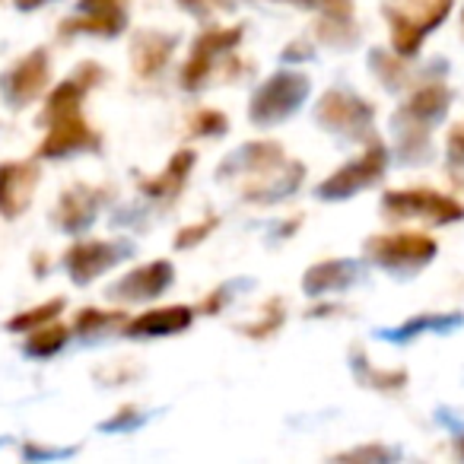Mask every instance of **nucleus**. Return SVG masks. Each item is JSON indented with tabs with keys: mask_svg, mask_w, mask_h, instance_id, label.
<instances>
[{
	"mask_svg": "<svg viewBox=\"0 0 464 464\" xmlns=\"http://www.w3.org/2000/svg\"><path fill=\"white\" fill-rule=\"evenodd\" d=\"M305 96V80L303 77H277L265 86L258 99H255V111L252 115L258 121H274V118L286 115L299 99Z\"/></svg>",
	"mask_w": 464,
	"mask_h": 464,
	"instance_id": "obj_2",
	"label": "nucleus"
},
{
	"mask_svg": "<svg viewBox=\"0 0 464 464\" xmlns=\"http://www.w3.org/2000/svg\"><path fill=\"white\" fill-rule=\"evenodd\" d=\"M45 77H48V67H45V54L35 52L10 73V92H14L16 102H26V99L39 96L42 86H45Z\"/></svg>",
	"mask_w": 464,
	"mask_h": 464,
	"instance_id": "obj_7",
	"label": "nucleus"
},
{
	"mask_svg": "<svg viewBox=\"0 0 464 464\" xmlns=\"http://www.w3.org/2000/svg\"><path fill=\"white\" fill-rule=\"evenodd\" d=\"M303 4H318V7L341 10V14H347V4H350V0H303Z\"/></svg>",
	"mask_w": 464,
	"mask_h": 464,
	"instance_id": "obj_22",
	"label": "nucleus"
},
{
	"mask_svg": "<svg viewBox=\"0 0 464 464\" xmlns=\"http://www.w3.org/2000/svg\"><path fill=\"white\" fill-rule=\"evenodd\" d=\"M191 160H194V156L188 153V150H185V153H179V156L172 160V166H169L166 172L160 175V179H150V181H147V191H153V194L175 191V188L181 185V179H185V172L191 169Z\"/></svg>",
	"mask_w": 464,
	"mask_h": 464,
	"instance_id": "obj_14",
	"label": "nucleus"
},
{
	"mask_svg": "<svg viewBox=\"0 0 464 464\" xmlns=\"http://www.w3.org/2000/svg\"><path fill=\"white\" fill-rule=\"evenodd\" d=\"M172 280V267L166 261L160 265H150V267H140L137 274L121 280V296H134V299H147V296H156L160 290H166V284Z\"/></svg>",
	"mask_w": 464,
	"mask_h": 464,
	"instance_id": "obj_9",
	"label": "nucleus"
},
{
	"mask_svg": "<svg viewBox=\"0 0 464 464\" xmlns=\"http://www.w3.org/2000/svg\"><path fill=\"white\" fill-rule=\"evenodd\" d=\"M191 322V312L188 309H160V312H147L143 318H137L130 324L134 334H172V331H181Z\"/></svg>",
	"mask_w": 464,
	"mask_h": 464,
	"instance_id": "obj_11",
	"label": "nucleus"
},
{
	"mask_svg": "<svg viewBox=\"0 0 464 464\" xmlns=\"http://www.w3.org/2000/svg\"><path fill=\"white\" fill-rule=\"evenodd\" d=\"M451 153L464 156V128H455V134H451Z\"/></svg>",
	"mask_w": 464,
	"mask_h": 464,
	"instance_id": "obj_23",
	"label": "nucleus"
},
{
	"mask_svg": "<svg viewBox=\"0 0 464 464\" xmlns=\"http://www.w3.org/2000/svg\"><path fill=\"white\" fill-rule=\"evenodd\" d=\"M382 160H385V153L375 147L372 153H366L360 162H350L347 169L331 175L328 185H324V194H337V198H341V194H350V191H356V188H362L366 181H372L375 175L382 172Z\"/></svg>",
	"mask_w": 464,
	"mask_h": 464,
	"instance_id": "obj_6",
	"label": "nucleus"
},
{
	"mask_svg": "<svg viewBox=\"0 0 464 464\" xmlns=\"http://www.w3.org/2000/svg\"><path fill=\"white\" fill-rule=\"evenodd\" d=\"M442 102H445V92L442 90H426V92H420L417 99H413V111H420V115H430V111H439L442 109Z\"/></svg>",
	"mask_w": 464,
	"mask_h": 464,
	"instance_id": "obj_18",
	"label": "nucleus"
},
{
	"mask_svg": "<svg viewBox=\"0 0 464 464\" xmlns=\"http://www.w3.org/2000/svg\"><path fill=\"white\" fill-rule=\"evenodd\" d=\"M86 86H90V83H83V80H71V83H61L58 92L52 96V102H48V115L45 118L71 115V111L80 105V96H83Z\"/></svg>",
	"mask_w": 464,
	"mask_h": 464,
	"instance_id": "obj_13",
	"label": "nucleus"
},
{
	"mask_svg": "<svg viewBox=\"0 0 464 464\" xmlns=\"http://www.w3.org/2000/svg\"><path fill=\"white\" fill-rule=\"evenodd\" d=\"M223 118H219V115H213V111H207V115H200L198 118V128L200 130H223Z\"/></svg>",
	"mask_w": 464,
	"mask_h": 464,
	"instance_id": "obj_21",
	"label": "nucleus"
},
{
	"mask_svg": "<svg viewBox=\"0 0 464 464\" xmlns=\"http://www.w3.org/2000/svg\"><path fill=\"white\" fill-rule=\"evenodd\" d=\"M35 4H39V0H20V7H23V10H29V7H35Z\"/></svg>",
	"mask_w": 464,
	"mask_h": 464,
	"instance_id": "obj_24",
	"label": "nucleus"
},
{
	"mask_svg": "<svg viewBox=\"0 0 464 464\" xmlns=\"http://www.w3.org/2000/svg\"><path fill=\"white\" fill-rule=\"evenodd\" d=\"M385 200L394 213H420V217H432V219L464 217L461 204H455V200L442 198V194H432V191H398V194H388Z\"/></svg>",
	"mask_w": 464,
	"mask_h": 464,
	"instance_id": "obj_3",
	"label": "nucleus"
},
{
	"mask_svg": "<svg viewBox=\"0 0 464 464\" xmlns=\"http://www.w3.org/2000/svg\"><path fill=\"white\" fill-rule=\"evenodd\" d=\"M369 252L382 265H401V261H426L436 252V242L420 236V232H394V236H379L369 242Z\"/></svg>",
	"mask_w": 464,
	"mask_h": 464,
	"instance_id": "obj_1",
	"label": "nucleus"
},
{
	"mask_svg": "<svg viewBox=\"0 0 464 464\" xmlns=\"http://www.w3.org/2000/svg\"><path fill=\"white\" fill-rule=\"evenodd\" d=\"M111 255L115 252H111L109 246H102V242H86V246H77L71 255H67V265H71V271L77 280H90L111 265Z\"/></svg>",
	"mask_w": 464,
	"mask_h": 464,
	"instance_id": "obj_10",
	"label": "nucleus"
},
{
	"mask_svg": "<svg viewBox=\"0 0 464 464\" xmlns=\"http://www.w3.org/2000/svg\"><path fill=\"white\" fill-rule=\"evenodd\" d=\"M61 299H54V303H48V305H39V309H33V312H26V315H20V318H14L10 322V328H33V324H39V322H48L52 315H58V309H61Z\"/></svg>",
	"mask_w": 464,
	"mask_h": 464,
	"instance_id": "obj_17",
	"label": "nucleus"
},
{
	"mask_svg": "<svg viewBox=\"0 0 464 464\" xmlns=\"http://www.w3.org/2000/svg\"><path fill=\"white\" fill-rule=\"evenodd\" d=\"M35 169L29 166H0V210L16 217L33 198Z\"/></svg>",
	"mask_w": 464,
	"mask_h": 464,
	"instance_id": "obj_4",
	"label": "nucleus"
},
{
	"mask_svg": "<svg viewBox=\"0 0 464 464\" xmlns=\"http://www.w3.org/2000/svg\"><path fill=\"white\" fill-rule=\"evenodd\" d=\"M83 10H90V14L121 16V0H83Z\"/></svg>",
	"mask_w": 464,
	"mask_h": 464,
	"instance_id": "obj_19",
	"label": "nucleus"
},
{
	"mask_svg": "<svg viewBox=\"0 0 464 464\" xmlns=\"http://www.w3.org/2000/svg\"><path fill=\"white\" fill-rule=\"evenodd\" d=\"M213 229V219H207V223H200V226H191V229H185V232H179V242L175 246H194V242H200L204 239V232H210Z\"/></svg>",
	"mask_w": 464,
	"mask_h": 464,
	"instance_id": "obj_20",
	"label": "nucleus"
},
{
	"mask_svg": "<svg viewBox=\"0 0 464 464\" xmlns=\"http://www.w3.org/2000/svg\"><path fill=\"white\" fill-rule=\"evenodd\" d=\"M169 42L166 39H156V35H143L140 42H137L134 48V64L140 73H153L156 67H162V61H166L169 54Z\"/></svg>",
	"mask_w": 464,
	"mask_h": 464,
	"instance_id": "obj_12",
	"label": "nucleus"
},
{
	"mask_svg": "<svg viewBox=\"0 0 464 464\" xmlns=\"http://www.w3.org/2000/svg\"><path fill=\"white\" fill-rule=\"evenodd\" d=\"M239 42V33H229V29H217V33H207L204 39L198 42V48H194L191 54V64L185 67V80L188 86H198V80L207 73V67H210L213 54L219 52V48H229Z\"/></svg>",
	"mask_w": 464,
	"mask_h": 464,
	"instance_id": "obj_8",
	"label": "nucleus"
},
{
	"mask_svg": "<svg viewBox=\"0 0 464 464\" xmlns=\"http://www.w3.org/2000/svg\"><path fill=\"white\" fill-rule=\"evenodd\" d=\"M350 277V267H343V265H322V267H315V271L305 277V286H309L312 293H318V290H328V286H341L343 280Z\"/></svg>",
	"mask_w": 464,
	"mask_h": 464,
	"instance_id": "obj_15",
	"label": "nucleus"
},
{
	"mask_svg": "<svg viewBox=\"0 0 464 464\" xmlns=\"http://www.w3.org/2000/svg\"><path fill=\"white\" fill-rule=\"evenodd\" d=\"M64 337H67V331L61 328V324H54V328H45V331H39V334L29 337V350L45 356V353H52V350H58L61 343H64Z\"/></svg>",
	"mask_w": 464,
	"mask_h": 464,
	"instance_id": "obj_16",
	"label": "nucleus"
},
{
	"mask_svg": "<svg viewBox=\"0 0 464 464\" xmlns=\"http://www.w3.org/2000/svg\"><path fill=\"white\" fill-rule=\"evenodd\" d=\"M90 143H96L90 134V128H86V124L71 111V115L54 118V128H52V134H48V140L42 143V153L45 156H64V153H71V150L90 147Z\"/></svg>",
	"mask_w": 464,
	"mask_h": 464,
	"instance_id": "obj_5",
	"label": "nucleus"
}]
</instances>
